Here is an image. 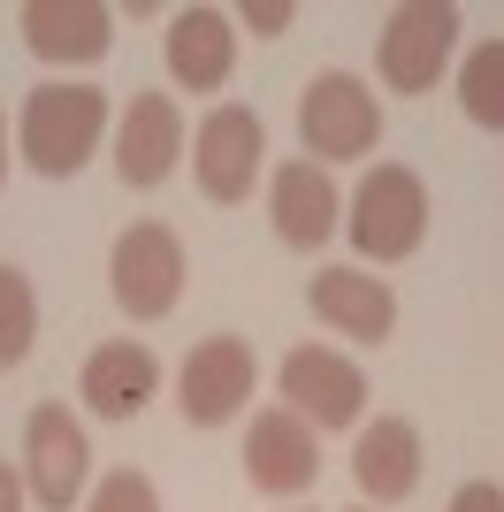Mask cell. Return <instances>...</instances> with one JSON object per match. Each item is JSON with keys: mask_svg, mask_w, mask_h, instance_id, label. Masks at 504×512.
I'll return each instance as SVG.
<instances>
[{"mask_svg": "<svg viewBox=\"0 0 504 512\" xmlns=\"http://www.w3.org/2000/svg\"><path fill=\"white\" fill-rule=\"evenodd\" d=\"M77 390H84V406L100 413V421H138V413L153 406V390H161V360H153L146 344H100L92 360H84V375H77Z\"/></svg>", "mask_w": 504, "mask_h": 512, "instance_id": "e0dca14e", "label": "cell"}, {"mask_svg": "<svg viewBox=\"0 0 504 512\" xmlns=\"http://www.w3.org/2000/svg\"><path fill=\"white\" fill-rule=\"evenodd\" d=\"M352 482L367 505H405L420 490V428L398 421V413H382L375 428H359L352 436Z\"/></svg>", "mask_w": 504, "mask_h": 512, "instance_id": "2e32d148", "label": "cell"}, {"mask_svg": "<svg viewBox=\"0 0 504 512\" xmlns=\"http://www.w3.org/2000/svg\"><path fill=\"white\" fill-rule=\"evenodd\" d=\"M245 482L260 497H306L321 482V436L298 421L291 406L252 413V428H245Z\"/></svg>", "mask_w": 504, "mask_h": 512, "instance_id": "30bf717a", "label": "cell"}, {"mask_svg": "<svg viewBox=\"0 0 504 512\" xmlns=\"http://www.w3.org/2000/svg\"><path fill=\"white\" fill-rule=\"evenodd\" d=\"M344 230H352L359 260H375V268H390V260H413V253H420V237H428V184H420L405 161H375V169L359 176Z\"/></svg>", "mask_w": 504, "mask_h": 512, "instance_id": "7a4b0ae2", "label": "cell"}, {"mask_svg": "<svg viewBox=\"0 0 504 512\" xmlns=\"http://www.w3.org/2000/svg\"><path fill=\"white\" fill-rule=\"evenodd\" d=\"M283 512H298V505H283Z\"/></svg>", "mask_w": 504, "mask_h": 512, "instance_id": "484cf974", "label": "cell"}, {"mask_svg": "<svg viewBox=\"0 0 504 512\" xmlns=\"http://www.w3.org/2000/svg\"><path fill=\"white\" fill-rule=\"evenodd\" d=\"M298 146L314 153L321 169H329V161H367V153L382 146L375 85L352 77V69H321V77H306V92H298Z\"/></svg>", "mask_w": 504, "mask_h": 512, "instance_id": "3957f363", "label": "cell"}, {"mask_svg": "<svg viewBox=\"0 0 504 512\" xmlns=\"http://www.w3.org/2000/svg\"><path fill=\"white\" fill-rule=\"evenodd\" d=\"M107 138V92L100 85H69V77H54V85H31L23 92V115H16V153L31 161L39 176H77L92 153H100Z\"/></svg>", "mask_w": 504, "mask_h": 512, "instance_id": "6da1fadb", "label": "cell"}, {"mask_svg": "<svg viewBox=\"0 0 504 512\" xmlns=\"http://www.w3.org/2000/svg\"><path fill=\"white\" fill-rule=\"evenodd\" d=\"M176 161H184V107L168 92H130L123 123H115V176L130 192H153L168 184Z\"/></svg>", "mask_w": 504, "mask_h": 512, "instance_id": "8fae6325", "label": "cell"}, {"mask_svg": "<svg viewBox=\"0 0 504 512\" xmlns=\"http://www.w3.org/2000/svg\"><path fill=\"white\" fill-rule=\"evenodd\" d=\"M107 291L130 321H161L184 299V237L168 222H130L107 253Z\"/></svg>", "mask_w": 504, "mask_h": 512, "instance_id": "5b68a950", "label": "cell"}, {"mask_svg": "<svg viewBox=\"0 0 504 512\" xmlns=\"http://www.w3.org/2000/svg\"><path fill=\"white\" fill-rule=\"evenodd\" d=\"M260 161H268V123H260L252 107L222 100V107H207V115H199V130H191V176H199V192H207L214 207L252 199Z\"/></svg>", "mask_w": 504, "mask_h": 512, "instance_id": "8992f818", "label": "cell"}, {"mask_svg": "<svg viewBox=\"0 0 504 512\" xmlns=\"http://www.w3.org/2000/svg\"><path fill=\"white\" fill-rule=\"evenodd\" d=\"M306 306H314V321H329L352 344H390V329H398V291L382 276H367V268H321L306 283Z\"/></svg>", "mask_w": 504, "mask_h": 512, "instance_id": "4fadbf2b", "label": "cell"}, {"mask_svg": "<svg viewBox=\"0 0 504 512\" xmlns=\"http://www.w3.org/2000/svg\"><path fill=\"white\" fill-rule=\"evenodd\" d=\"M352 512H375V505H352Z\"/></svg>", "mask_w": 504, "mask_h": 512, "instance_id": "d4e9b609", "label": "cell"}, {"mask_svg": "<svg viewBox=\"0 0 504 512\" xmlns=\"http://www.w3.org/2000/svg\"><path fill=\"white\" fill-rule=\"evenodd\" d=\"M275 383H283V406L314 428V436L321 428H359V413H367V375H359V360H344L329 344H298Z\"/></svg>", "mask_w": 504, "mask_h": 512, "instance_id": "ba28073f", "label": "cell"}, {"mask_svg": "<svg viewBox=\"0 0 504 512\" xmlns=\"http://www.w3.org/2000/svg\"><path fill=\"white\" fill-rule=\"evenodd\" d=\"M39 344V291L16 260H0V367H23Z\"/></svg>", "mask_w": 504, "mask_h": 512, "instance_id": "d6986e66", "label": "cell"}, {"mask_svg": "<svg viewBox=\"0 0 504 512\" xmlns=\"http://www.w3.org/2000/svg\"><path fill=\"white\" fill-rule=\"evenodd\" d=\"M161 54H168L176 92H222L237 69V16H222V8H176Z\"/></svg>", "mask_w": 504, "mask_h": 512, "instance_id": "5bb4252c", "label": "cell"}, {"mask_svg": "<svg viewBox=\"0 0 504 512\" xmlns=\"http://www.w3.org/2000/svg\"><path fill=\"white\" fill-rule=\"evenodd\" d=\"M31 505V490H23V474L16 467H0V512H23Z\"/></svg>", "mask_w": 504, "mask_h": 512, "instance_id": "603a6c76", "label": "cell"}, {"mask_svg": "<svg viewBox=\"0 0 504 512\" xmlns=\"http://www.w3.org/2000/svg\"><path fill=\"white\" fill-rule=\"evenodd\" d=\"M336 214H344V199H336V184H329L321 161H283V169L268 176V222H275V237H283L291 253L329 245Z\"/></svg>", "mask_w": 504, "mask_h": 512, "instance_id": "9a60e30c", "label": "cell"}, {"mask_svg": "<svg viewBox=\"0 0 504 512\" xmlns=\"http://www.w3.org/2000/svg\"><path fill=\"white\" fill-rule=\"evenodd\" d=\"M84 512H161V490H153V474L138 467H115L100 490L84 497Z\"/></svg>", "mask_w": 504, "mask_h": 512, "instance_id": "ffe728a7", "label": "cell"}, {"mask_svg": "<svg viewBox=\"0 0 504 512\" xmlns=\"http://www.w3.org/2000/svg\"><path fill=\"white\" fill-rule=\"evenodd\" d=\"M23 46L54 69H92L115 46V8L100 0H23Z\"/></svg>", "mask_w": 504, "mask_h": 512, "instance_id": "7c38bea8", "label": "cell"}, {"mask_svg": "<svg viewBox=\"0 0 504 512\" xmlns=\"http://www.w3.org/2000/svg\"><path fill=\"white\" fill-rule=\"evenodd\" d=\"M459 107L474 130H504V39H482L459 62Z\"/></svg>", "mask_w": 504, "mask_h": 512, "instance_id": "ac0fdd59", "label": "cell"}, {"mask_svg": "<svg viewBox=\"0 0 504 512\" xmlns=\"http://www.w3.org/2000/svg\"><path fill=\"white\" fill-rule=\"evenodd\" d=\"M451 512H504V482H466L451 497Z\"/></svg>", "mask_w": 504, "mask_h": 512, "instance_id": "7402d4cb", "label": "cell"}, {"mask_svg": "<svg viewBox=\"0 0 504 512\" xmlns=\"http://www.w3.org/2000/svg\"><path fill=\"white\" fill-rule=\"evenodd\" d=\"M84 474H92V444L69 406H39L23 421V490L39 512H69L84 497Z\"/></svg>", "mask_w": 504, "mask_h": 512, "instance_id": "9c48e42d", "label": "cell"}, {"mask_svg": "<svg viewBox=\"0 0 504 512\" xmlns=\"http://www.w3.org/2000/svg\"><path fill=\"white\" fill-rule=\"evenodd\" d=\"M0 184H8V115H0Z\"/></svg>", "mask_w": 504, "mask_h": 512, "instance_id": "cb8c5ba5", "label": "cell"}, {"mask_svg": "<svg viewBox=\"0 0 504 512\" xmlns=\"http://www.w3.org/2000/svg\"><path fill=\"white\" fill-rule=\"evenodd\" d=\"M291 23H298L291 0H245V8H237V31H252V39H283Z\"/></svg>", "mask_w": 504, "mask_h": 512, "instance_id": "44dd1931", "label": "cell"}, {"mask_svg": "<svg viewBox=\"0 0 504 512\" xmlns=\"http://www.w3.org/2000/svg\"><path fill=\"white\" fill-rule=\"evenodd\" d=\"M451 54H459V8L451 0H405V8H390L375 39V77L390 92H436Z\"/></svg>", "mask_w": 504, "mask_h": 512, "instance_id": "277c9868", "label": "cell"}, {"mask_svg": "<svg viewBox=\"0 0 504 512\" xmlns=\"http://www.w3.org/2000/svg\"><path fill=\"white\" fill-rule=\"evenodd\" d=\"M252 383H260V360H252L245 337H207L191 344L184 367H176V406H184L191 428H222L245 413Z\"/></svg>", "mask_w": 504, "mask_h": 512, "instance_id": "52a82bcc", "label": "cell"}]
</instances>
